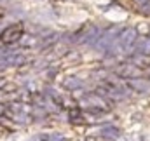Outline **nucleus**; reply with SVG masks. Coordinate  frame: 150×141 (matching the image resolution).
Instances as JSON below:
<instances>
[{
  "mask_svg": "<svg viewBox=\"0 0 150 141\" xmlns=\"http://www.w3.org/2000/svg\"><path fill=\"white\" fill-rule=\"evenodd\" d=\"M138 5H143V4H147V2H150V0H134Z\"/></svg>",
  "mask_w": 150,
  "mask_h": 141,
  "instance_id": "obj_14",
  "label": "nucleus"
},
{
  "mask_svg": "<svg viewBox=\"0 0 150 141\" xmlns=\"http://www.w3.org/2000/svg\"><path fill=\"white\" fill-rule=\"evenodd\" d=\"M67 89H70V91H74V89H79V87H82L84 84H82V80H79V78H68V80H65V84H63Z\"/></svg>",
  "mask_w": 150,
  "mask_h": 141,
  "instance_id": "obj_8",
  "label": "nucleus"
},
{
  "mask_svg": "<svg viewBox=\"0 0 150 141\" xmlns=\"http://www.w3.org/2000/svg\"><path fill=\"white\" fill-rule=\"evenodd\" d=\"M5 113V108H4V105H0V115H4Z\"/></svg>",
  "mask_w": 150,
  "mask_h": 141,
  "instance_id": "obj_15",
  "label": "nucleus"
},
{
  "mask_svg": "<svg viewBox=\"0 0 150 141\" xmlns=\"http://www.w3.org/2000/svg\"><path fill=\"white\" fill-rule=\"evenodd\" d=\"M149 63H150V59H149Z\"/></svg>",
  "mask_w": 150,
  "mask_h": 141,
  "instance_id": "obj_18",
  "label": "nucleus"
},
{
  "mask_svg": "<svg viewBox=\"0 0 150 141\" xmlns=\"http://www.w3.org/2000/svg\"><path fill=\"white\" fill-rule=\"evenodd\" d=\"M38 40L35 37H25V40H23V37H21V44H23V47H32V45H35Z\"/></svg>",
  "mask_w": 150,
  "mask_h": 141,
  "instance_id": "obj_12",
  "label": "nucleus"
},
{
  "mask_svg": "<svg viewBox=\"0 0 150 141\" xmlns=\"http://www.w3.org/2000/svg\"><path fill=\"white\" fill-rule=\"evenodd\" d=\"M68 117H70V122H74V124H77V120L80 122V120H82V118H80V108H70Z\"/></svg>",
  "mask_w": 150,
  "mask_h": 141,
  "instance_id": "obj_10",
  "label": "nucleus"
},
{
  "mask_svg": "<svg viewBox=\"0 0 150 141\" xmlns=\"http://www.w3.org/2000/svg\"><path fill=\"white\" fill-rule=\"evenodd\" d=\"M138 52H140V54H150V38H145V40L138 45Z\"/></svg>",
  "mask_w": 150,
  "mask_h": 141,
  "instance_id": "obj_11",
  "label": "nucleus"
},
{
  "mask_svg": "<svg viewBox=\"0 0 150 141\" xmlns=\"http://www.w3.org/2000/svg\"><path fill=\"white\" fill-rule=\"evenodd\" d=\"M127 84H129V87H133L134 91H147L150 87V84L147 82V80H142V78H129L127 80Z\"/></svg>",
  "mask_w": 150,
  "mask_h": 141,
  "instance_id": "obj_6",
  "label": "nucleus"
},
{
  "mask_svg": "<svg viewBox=\"0 0 150 141\" xmlns=\"http://www.w3.org/2000/svg\"><path fill=\"white\" fill-rule=\"evenodd\" d=\"M117 35H119V30H117V28H108V30H105L103 33H100L98 40L94 42V47H96L98 51H105V52H107V51L113 45Z\"/></svg>",
  "mask_w": 150,
  "mask_h": 141,
  "instance_id": "obj_3",
  "label": "nucleus"
},
{
  "mask_svg": "<svg viewBox=\"0 0 150 141\" xmlns=\"http://www.w3.org/2000/svg\"><path fill=\"white\" fill-rule=\"evenodd\" d=\"M101 136H103L105 140H117V138L120 136V131H119L117 127H113V125H107V127L101 129Z\"/></svg>",
  "mask_w": 150,
  "mask_h": 141,
  "instance_id": "obj_7",
  "label": "nucleus"
},
{
  "mask_svg": "<svg viewBox=\"0 0 150 141\" xmlns=\"http://www.w3.org/2000/svg\"><path fill=\"white\" fill-rule=\"evenodd\" d=\"M21 37H23V26H19V25H12V26L5 28V30L2 32L0 38H2L4 44H16V42L21 40Z\"/></svg>",
  "mask_w": 150,
  "mask_h": 141,
  "instance_id": "obj_4",
  "label": "nucleus"
},
{
  "mask_svg": "<svg viewBox=\"0 0 150 141\" xmlns=\"http://www.w3.org/2000/svg\"><path fill=\"white\" fill-rule=\"evenodd\" d=\"M28 141H37V140H35V138H32V140H28Z\"/></svg>",
  "mask_w": 150,
  "mask_h": 141,
  "instance_id": "obj_16",
  "label": "nucleus"
},
{
  "mask_svg": "<svg viewBox=\"0 0 150 141\" xmlns=\"http://www.w3.org/2000/svg\"><path fill=\"white\" fill-rule=\"evenodd\" d=\"M59 40V33H51L45 40H42V47H47V45H54L56 42Z\"/></svg>",
  "mask_w": 150,
  "mask_h": 141,
  "instance_id": "obj_9",
  "label": "nucleus"
},
{
  "mask_svg": "<svg viewBox=\"0 0 150 141\" xmlns=\"http://www.w3.org/2000/svg\"><path fill=\"white\" fill-rule=\"evenodd\" d=\"M100 28L98 26H94V25H91V26H86V28H82L79 33H77V38H74L72 42H77V44H89V45H94V42L98 40V37H100Z\"/></svg>",
  "mask_w": 150,
  "mask_h": 141,
  "instance_id": "obj_2",
  "label": "nucleus"
},
{
  "mask_svg": "<svg viewBox=\"0 0 150 141\" xmlns=\"http://www.w3.org/2000/svg\"><path fill=\"white\" fill-rule=\"evenodd\" d=\"M136 40H138V30H134V28H126V30H122V32L117 35L113 45L107 51V52H110V54H113V51L129 52V51H133Z\"/></svg>",
  "mask_w": 150,
  "mask_h": 141,
  "instance_id": "obj_1",
  "label": "nucleus"
},
{
  "mask_svg": "<svg viewBox=\"0 0 150 141\" xmlns=\"http://www.w3.org/2000/svg\"><path fill=\"white\" fill-rule=\"evenodd\" d=\"M51 141H63L61 134H51Z\"/></svg>",
  "mask_w": 150,
  "mask_h": 141,
  "instance_id": "obj_13",
  "label": "nucleus"
},
{
  "mask_svg": "<svg viewBox=\"0 0 150 141\" xmlns=\"http://www.w3.org/2000/svg\"><path fill=\"white\" fill-rule=\"evenodd\" d=\"M115 73H117L120 78H133V77H138L142 71H140V68H138L136 65H120Z\"/></svg>",
  "mask_w": 150,
  "mask_h": 141,
  "instance_id": "obj_5",
  "label": "nucleus"
},
{
  "mask_svg": "<svg viewBox=\"0 0 150 141\" xmlns=\"http://www.w3.org/2000/svg\"><path fill=\"white\" fill-rule=\"evenodd\" d=\"M0 2H5V0H0Z\"/></svg>",
  "mask_w": 150,
  "mask_h": 141,
  "instance_id": "obj_17",
  "label": "nucleus"
}]
</instances>
